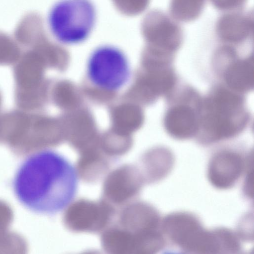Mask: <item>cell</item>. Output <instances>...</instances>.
Wrapping results in <instances>:
<instances>
[{
  "instance_id": "9c48e42d",
  "label": "cell",
  "mask_w": 254,
  "mask_h": 254,
  "mask_svg": "<svg viewBox=\"0 0 254 254\" xmlns=\"http://www.w3.org/2000/svg\"><path fill=\"white\" fill-rule=\"evenodd\" d=\"M116 7L125 15L131 16L137 12V0H112Z\"/></svg>"
},
{
  "instance_id": "7a4b0ae2",
  "label": "cell",
  "mask_w": 254,
  "mask_h": 254,
  "mask_svg": "<svg viewBox=\"0 0 254 254\" xmlns=\"http://www.w3.org/2000/svg\"><path fill=\"white\" fill-rule=\"evenodd\" d=\"M199 126L205 141L216 142L238 134L246 125L248 116L243 99L219 88L199 103Z\"/></svg>"
},
{
  "instance_id": "277c9868",
  "label": "cell",
  "mask_w": 254,
  "mask_h": 254,
  "mask_svg": "<svg viewBox=\"0 0 254 254\" xmlns=\"http://www.w3.org/2000/svg\"><path fill=\"white\" fill-rule=\"evenodd\" d=\"M85 74L90 84L100 91L115 93L130 81L131 65L125 53L112 45H102L89 54Z\"/></svg>"
},
{
  "instance_id": "3957f363",
  "label": "cell",
  "mask_w": 254,
  "mask_h": 254,
  "mask_svg": "<svg viewBox=\"0 0 254 254\" xmlns=\"http://www.w3.org/2000/svg\"><path fill=\"white\" fill-rule=\"evenodd\" d=\"M47 20L52 35L60 44L77 45L91 34L96 8L90 0H59L51 8Z\"/></svg>"
},
{
  "instance_id": "5b68a950",
  "label": "cell",
  "mask_w": 254,
  "mask_h": 254,
  "mask_svg": "<svg viewBox=\"0 0 254 254\" xmlns=\"http://www.w3.org/2000/svg\"><path fill=\"white\" fill-rule=\"evenodd\" d=\"M161 228L165 238L186 253L209 254L210 251L212 231L205 229L194 214L186 212L170 213L162 220Z\"/></svg>"
},
{
  "instance_id": "8992f818",
  "label": "cell",
  "mask_w": 254,
  "mask_h": 254,
  "mask_svg": "<svg viewBox=\"0 0 254 254\" xmlns=\"http://www.w3.org/2000/svg\"><path fill=\"white\" fill-rule=\"evenodd\" d=\"M250 155L245 157L232 150H223L215 153L208 164L207 176L216 188L227 189L233 187L245 171Z\"/></svg>"
},
{
  "instance_id": "ba28073f",
  "label": "cell",
  "mask_w": 254,
  "mask_h": 254,
  "mask_svg": "<svg viewBox=\"0 0 254 254\" xmlns=\"http://www.w3.org/2000/svg\"><path fill=\"white\" fill-rule=\"evenodd\" d=\"M253 58L232 64L225 70L224 79L228 85L238 91H247L254 86Z\"/></svg>"
},
{
  "instance_id": "52a82bcc",
  "label": "cell",
  "mask_w": 254,
  "mask_h": 254,
  "mask_svg": "<svg viewBox=\"0 0 254 254\" xmlns=\"http://www.w3.org/2000/svg\"><path fill=\"white\" fill-rule=\"evenodd\" d=\"M164 125L168 133L178 139L192 137L199 127V109L188 104L181 103L170 108L165 117Z\"/></svg>"
},
{
  "instance_id": "6da1fadb",
  "label": "cell",
  "mask_w": 254,
  "mask_h": 254,
  "mask_svg": "<svg viewBox=\"0 0 254 254\" xmlns=\"http://www.w3.org/2000/svg\"><path fill=\"white\" fill-rule=\"evenodd\" d=\"M78 184L74 165L59 152L46 149L25 159L17 169L12 186L17 199L27 209L53 215L72 202Z\"/></svg>"
}]
</instances>
